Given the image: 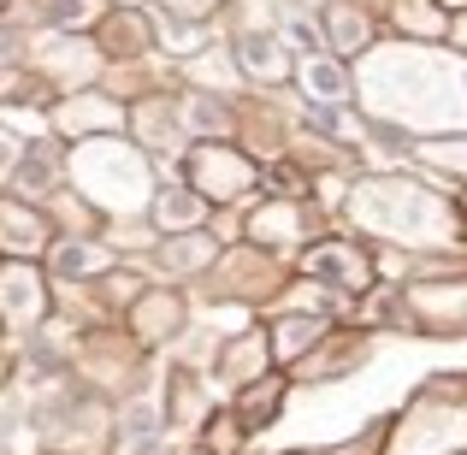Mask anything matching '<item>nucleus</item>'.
<instances>
[{
	"instance_id": "obj_1",
	"label": "nucleus",
	"mask_w": 467,
	"mask_h": 455,
	"mask_svg": "<svg viewBox=\"0 0 467 455\" xmlns=\"http://www.w3.org/2000/svg\"><path fill=\"white\" fill-rule=\"evenodd\" d=\"M308 273L314 278H337V284H355V278H361V261H355L349 249H314Z\"/></svg>"
},
{
	"instance_id": "obj_2",
	"label": "nucleus",
	"mask_w": 467,
	"mask_h": 455,
	"mask_svg": "<svg viewBox=\"0 0 467 455\" xmlns=\"http://www.w3.org/2000/svg\"><path fill=\"white\" fill-rule=\"evenodd\" d=\"M367 202H409V190H373ZM367 213H379V207H367ZM379 225H409V231H426V225H432V213H414V207H397V213H385Z\"/></svg>"
},
{
	"instance_id": "obj_3",
	"label": "nucleus",
	"mask_w": 467,
	"mask_h": 455,
	"mask_svg": "<svg viewBox=\"0 0 467 455\" xmlns=\"http://www.w3.org/2000/svg\"><path fill=\"white\" fill-rule=\"evenodd\" d=\"M195 219H202V202H195V195H183V190L160 195V225H195Z\"/></svg>"
},
{
	"instance_id": "obj_4",
	"label": "nucleus",
	"mask_w": 467,
	"mask_h": 455,
	"mask_svg": "<svg viewBox=\"0 0 467 455\" xmlns=\"http://www.w3.org/2000/svg\"><path fill=\"white\" fill-rule=\"evenodd\" d=\"M160 450V438H154V408H137L130 414V444L125 455H154Z\"/></svg>"
},
{
	"instance_id": "obj_5",
	"label": "nucleus",
	"mask_w": 467,
	"mask_h": 455,
	"mask_svg": "<svg viewBox=\"0 0 467 455\" xmlns=\"http://www.w3.org/2000/svg\"><path fill=\"white\" fill-rule=\"evenodd\" d=\"M243 59H249V71H261V78H278V47L266 42V36H249V42H243Z\"/></svg>"
},
{
	"instance_id": "obj_6",
	"label": "nucleus",
	"mask_w": 467,
	"mask_h": 455,
	"mask_svg": "<svg viewBox=\"0 0 467 455\" xmlns=\"http://www.w3.org/2000/svg\"><path fill=\"white\" fill-rule=\"evenodd\" d=\"M302 83H308L314 95H343V71L326 66V59H308V66H302Z\"/></svg>"
},
{
	"instance_id": "obj_7",
	"label": "nucleus",
	"mask_w": 467,
	"mask_h": 455,
	"mask_svg": "<svg viewBox=\"0 0 467 455\" xmlns=\"http://www.w3.org/2000/svg\"><path fill=\"white\" fill-rule=\"evenodd\" d=\"M6 290H12V319H18V314H36V278H18V273H12L6 278Z\"/></svg>"
},
{
	"instance_id": "obj_8",
	"label": "nucleus",
	"mask_w": 467,
	"mask_h": 455,
	"mask_svg": "<svg viewBox=\"0 0 467 455\" xmlns=\"http://www.w3.org/2000/svg\"><path fill=\"white\" fill-rule=\"evenodd\" d=\"M89 266H101V254H59V273H89Z\"/></svg>"
},
{
	"instance_id": "obj_9",
	"label": "nucleus",
	"mask_w": 467,
	"mask_h": 455,
	"mask_svg": "<svg viewBox=\"0 0 467 455\" xmlns=\"http://www.w3.org/2000/svg\"><path fill=\"white\" fill-rule=\"evenodd\" d=\"M331 30H337V42H361V18H331Z\"/></svg>"
}]
</instances>
